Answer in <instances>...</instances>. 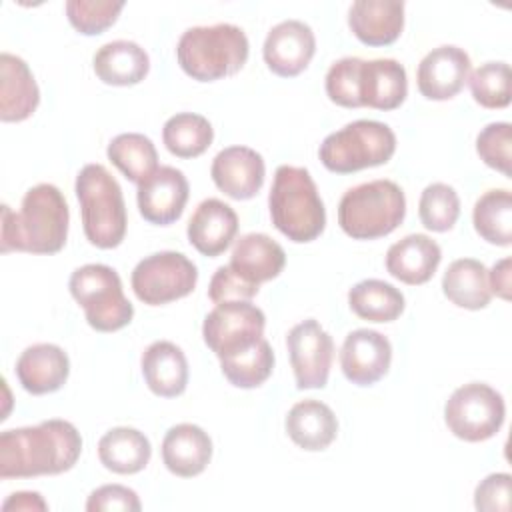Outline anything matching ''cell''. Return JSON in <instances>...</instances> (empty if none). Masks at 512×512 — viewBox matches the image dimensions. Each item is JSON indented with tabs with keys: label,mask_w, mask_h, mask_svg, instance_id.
<instances>
[{
	"label": "cell",
	"mask_w": 512,
	"mask_h": 512,
	"mask_svg": "<svg viewBox=\"0 0 512 512\" xmlns=\"http://www.w3.org/2000/svg\"><path fill=\"white\" fill-rule=\"evenodd\" d=\"M16 378L34 396L60 390L70 374L68 354L50 342L28 346L16 360Z\"/></svg>",
	"instance_id": "19"
},
{
	"label": "cell",
	"mask_w": 512,
	"mask_h": 512,
	"mask_svg": "<svg viewBox=\"0 0 512 512\" xmlns=\"http://www.w3.org/2000/svg\"><path fill=\"white\" fill-rule=\"evenodd\" d=\"M474 230L478 236L496 246L512 244V194L506 188L484 192L472 212Z\"/></svg>",
	"instance_id": "33"
},
{
	"label": "cell",
	"mask_w": 512,
	"mask_h": 512,
	"mask_svg": "<svg viewBox=\"0 0 512 512\" xmlns=\"http://www.w3.org/2000/svg\"><path fill=\"white\" fill-rule=\"evenodd\" d=\"M442 260L440 246L426 234H408L386 252V270L392 278L420 286L426 284Z\"/></svg>",
	"instance_id": "25"
},
{
	"label": "cell",
	"mask_w": 512,
	"mask_h": 512,
	"mask_svg": "<svg viewBox=\"0 0 512 512\" xmlns=\"http://www.w3.org/2000/svg\"><path fill=\"white\" fill-rule=\"evenodd\" d=\"M392 362L390 340L370 328L352 330L340 348V368L348 382L372 386L386 376Z\"/></svg>",
	"instance_id": "14"
},
{
	"label": "cell",
	"mask_w": 512,
	"mask_h": 512,
	"mask_svg": "<svg viewBox=\"0 0 512 512\" xmlns=\"http://www.w3.org/2000/svg\"><path fill=\"white\" fill-rule=\"evenodd\" d=\"M212 182L234 200L254 198L266 176L264 158L248 146H228L220 150L210 166Z\"/></svg>",
	"instance_id": "17"
},
{
	"label": "cell",
	"mask_w": 512,
	"mask_h": 512,
	"mask_svg": "<svg viewBox=\"0 0 512 512\" xmlns=\"http://www.w3.org/2000/svg\"><path fill=\"white\" fill-rule=\"evenodd\" d=\"M362 58L346 56L336 60L326 72V94L328 98L342 108H360L358 100V74Z\"/></svg>",
	"instance_id": "40"
},
{
	"label": "cell",
	"mask_w": 512,
	"mask_h": 512,
	"mask_svg": "<svg viewBox=\"0 0 512 512\" xmlns=\"http://www.w3.org/2000/svg\"><path fill=\"white\" fill-rule=\"evenodd\" d=\"M68 288L96 332H116L132 322L134 306L124 296L118 272L106 264H84L70 274Z\"/></svg>",
	"instance_id": "8"
},
{
	"label": "cell",
	"mask_w": 512,
	"mask_h": 512,
	"mask_svg": "<svg viewBox=\"0 0 512 512\" xmlns=\"http://www.w3.org/2000/svg\"><path fill=\"white\" fill-rule=\"evenodd\" d=\"M408 94V78L404 66L394 58L362 60L358 74L360 106L374 110H396Z\"/></svg>",
	"instance_id": "20"
},
{
	"label": "cell",
	"mask_w": 512,
	"mask_h": 512,
	"mask_svg": "<svg viewBox=\"0 0 512 512\" xmlns=\"http://www.w3.org/2000/svg\"><path fill=\"white\" fill-rule=\"evenodd\" d=\"M406 216V196L392 180H370L344 192L338 224L354 240H376L394 232Z\"/></svg>",
	"instance_id": "6"
},
{
	"label": "cell",
	"mask_w": 512,
	"mask_h": 512,
	"mask_svg": "<svg viewBox=\"0 0 512 512\" xmlns=\"http://www.w3.org/2000/svg\"><path fill=\"white\" fill-rule=\"evenodd\" d=\"M40 104V90L28 64L10 52L0 54V120L22 122Z\"/></svg>",
	"instance_id": "23"
},
{
	"label": "cell",
	"mask_w": 512,
	"mask_h": 512,
	"mask_svg": "<svg viewBox=\"0 0 512 512\" xmlns=\"http://www.w3.org/2000/svg\"><path fill=\"white\" fill-rule=\"evenodd\" d=\"M132 290L148 306H162L188 296L198 282L196 264L182 252L164 250L142 258L132 270Z\"/></svg>",
	"instance_id": "10"
},
{
	"label": "cell",
	"mask_w": 512,
	"mask_h": 512,
	"mask_svg": "<svg viewBox=\"0 0 512 512\" xmlns=\"http://www.w3.org/2000/svg\"><path fill=\"white\" fill-rule=\"evenodd\" d=\"M92 66L94 74L108 86H134L146 78L150 58L132 40H112L96 50Z\"/></svg>",
	"instance_id": "28"
},
{
	"label": "cell",
	"mask_w": 512,
	"mask_h": 512,
	"mask_svg": "<svg viewBox=\"0 0 512 512\" xmlns=\"http://www.w3.org/2000/svg\"><path fill=\"white\" fill-rule=\"evenodd\" d=\"M260 286L248 284L242 278H238L228 264L220 266L208 284V298L214 304L230 302V300H252L258 294Z\"/></svg>",
	"instance_id": "43"
},
{
	"label": "cell",
	"mask_w": 512,
	"mask_h": 512,
	"mask_svg": "<svg viewBox=\"0 0 512 512\" xmlns=\"http://www.w3.org/2000/svg\"><path fill=\"white\" fill-rule=\"evenodd\" d=\"M394 152L396 136L388 124L378 120H354L322 140L318 158L330 172L352 174L386 164Z\"/></svg>",
	"instance_id": "7"
},
{
	"label": "cell",
	"mask_w": 512,
	"mask_h": 512,
	"mask_svg": "<svg viewBox=\"0 0 512 512\" xmlns=\"http://www.w3.org/2000/svg\"><path fill=\"white\" fill-rule=\"evenodd\" d=\"M274 368V352L266 338H262L256 346L236 356L220 360V370L224 378L236 388H258L264 384Z\"/></svg>",
	"instance_id": "35"
},
{
	"label": "cell",
	"mask_w": 512,
	"mask_h": 512,
	"mask_svg": "<svg viewBox=\"0 0 512 512\" xmlns=\"http://www.w3.org/2000/svg\"><path fill=\"white\" fill-rule=\"evenodd\" d=\"M8 510H18V512L48 510V504L38 492H14L2 502V512H8Z\"/></svg>",
	"instance_id": "45"
},
{
	"label": "cell",
	"mask_w": 512,
	"mask_h": 512,
	"mask_svg": "<svg viewBox=\"0 0 512 512\" xmlns=\"http://www.w3.org/2000/svg\"><path fill=\"white\" fill-rule=\"evenodd\" d=\"M418 214L424 228L432 232H448L460 216V198L456 190L444 182L428 184L420 194Z\"/></svg>",
	"instance_id": "36"
},
{
	"label": "cell",
	"mask_w": 512,
	"mask_h": 512,
	"mask_svg": "<svg viewBox=\"0 0 512 512\" xmlns=\"http://www.w3.org/2000/svg\"><path fill=\"white\" fill-rule=\"evenodd\" d=\"M350 310L368 322H392L404 312V294L390 282L368 278L348 292Z\"/></svg>",
	"instance_id": "31"
},
{
	"label": "cell",
	"mask_w": 512,
	"mask_h": 512,
	"mask_svg": "<svg viewBox=\"0 0 512 512\" xmlns=\"http://www.w3.org/2000/svg\"><path fill=\"white\" fill-rule=\"evenodd\" d=\"M472 98L490 110L510 104V66L506 62H486L470 74Z\"/></svg>",
	"instance_id": "37"
},
{
	"label": "cell",
	"mask_w": 512,
	"mask_h": 512,
	"mask_svg": "<svg viewBox=\"0 0 512 512\" xmlns=\"http://www.w3.org/2000/svg\"><path fill=\"white\" fill-rule=\"evenodd\" d=\"M266 316L250 300L220 302L206 314L202 338L218 360L250 350L264 338Z\"/></svg>",
	"instance_id": "11"
},
{
	"label": "cell",
	"mask_w": 512,
	"mask_h": 512,
	"mask_svg": "<svg viewBox=\"0 0 512 512\" xmlns=\"http://www.w3.org/2000/svg\"><path fill=\"white\" fill-rule=\"evenodd\" d=\"M286 346L296 388H324L334 360V340L318 320L308 318L292 326L286 336Z\"/></svg>",
	"instance_id": "12"
},
{
	"label": "cell",
	"mask_w": 512,
	"mask_h": 512,
	"mask_svg": "<svg viewBox=\"0 0 512 512\" xmlns=\"http://www.w3.org/2000/svg\"><path fill=\"white\" fill-rule=\"evenodd\" d=\"M70 212L64 194L48 182L32 186L14 212L2 204L0 252L56 254L68 238Z\"/></svg>",
	"instance_id": "2"
},
{
	"label": "cell",
	"mask_w": 512,
	"mask_h": 512,
	"mask_svg": "<svg viewBox=\"0 0 512 512\" xmlns=\"http://www.w3.org/2000/svg\"><path fill=\"white\" fill-rule=\"evenodd\" d=\"M316 52L312 28L302 20H284L276 24L264 40L262 56L266 66L282 78L298 76L308 68Z\"/></svg>",
	"instance_id": "15"
},
{
	"label": "cell",
	"mask_w": 512,
	"mask_h": 512,
	"mask_svg": "<svg viewBox=\"0 0 512 512\" xmlns=\"http://www.w3.org/2000/svg\"><path fill=\"white\" fill-rule=\"evenodd\" d=\"M124 2L112 0H68L66 16L74 30L84 36L102 34L120 16Z\"/></svg>",
	"instance_id": "38"
},
{
	"label": "cell",
	"mask_w": 512,
	"mask_h": 512,
	"mask_svg": "<svg viewBox=\"0 0 512 512\" xmlns=\"http://www.w3.org/2000/svg\"><path fill=\"white\" fill-rule=\"evenodd\" d=\"M510 482L508 472L488 474L474 490V506L480 512H508L510 510Z\"/></svg>",
	"instance_id": "41"
},
{
	"label": "cell",
	"mask_w": 512,
	"mask_h": 512,
	"mask_svg": "<svg viewBox=\"0 0 512 512\" xmlns=\"http://www.w3.org/2000/svg\"><path fill=\"white\" fill-rule=\"evenodd\" d=\"M504 418L502 394L484 382H468L456 388L444 406L448 430L464 442H484L496 436Z\"/></svg>",
	"instance_id": "9"
},
{
	"label": "cell",
	"mask_w": 512,
	"mask_h": 512,
	"mask_svg": "<svg viewBox=\"0 0 512 512\" xmlns=\"http://www.w3.org/2000/svg\"><path fill=\"white\" fill-rule=\"evenodd\" d=\"M286 264L284 248L268 234L250 232L236 240L228 268L248 284L260 286L276 278Z\"/></svg>",
	"instance_id": "22"
},
{
	"label": "cell",
	"mask_w": 512,
	"mask_h": 512,
	"mask_svg": "<svg viewBox=\"0 0 512 512\" xmlns=\"http://www.w3.org/2000/svg\"><path fill=\"white\" fill-rule=\"evenodd\" d=\"M470 74V56L464 48L444 44L432 48L418 64L416 84L428 100H450L466 84Z\"/></svg>",
	"instance_id": "16"
},
{
	"label": "cell",
	"mask_w": 512,
	"mask_h": 512,
	"mask_svg": "<svg viewBox=\"0 0 512 512\" xmlns=\"http://www.w3.org/2000/svg\"><path fill=\"white\" fill-rule=\"evenodd\" d=\"M74 190L88 242L102 250L120 246L126 236L128 216L116 178L102 164H86L76 176Z\"/></svg>",
	"instance_id": "5"
},
{
	"label": "cell",
	"mask_w": 512,
	"mask_h": 512,
	"mask_svg": "<svg viewBox=\"0 0 512 512\" xmlns=\"http://www.w3.org/2000/svg\"><path fill=\"white\" fill-rule=\"evenodd\" d=\"M82 436L68 420L52 418L36 426L0 434V478H34L68 472L80 458Z\"/></svg>",
	"instance_id": "1"
},
{
	"label": "cell",
	"mask_w": 512,
	"mask_h": 512,
	"mask_svg": "<svg viewBox=\"0 0 512 512\" xmlns=\"http://www.w3.org/2000/svg\"><path fill=\"white\" fill-rule=\"evenodd\" d=\"M190 244L204 256H220L238 234V214L218 198L202 200L188 220Z\"/></svg>",
	"instance_id": "18"
},
{
	"label": "cell",
	"mask_w": 512,
	"mask_h": 512,
	"mask_svg": "<svg viewBox=\"0 0 512 512\" xmlns=\"http://www.w3.org/2000/svg\"><path fill=\"white\" fill-rule=\"evenodd\" d=\"M108 160L134 184L146 180L158 168L154 142L140 132H124L110 140Z\"/></svg>",
	"instance_id": "32"
},
{
	"label": "cell",
	"mask_w": 512,
	"mask_h": 512,
	"mask_svg": "<svg viewBox=\"0 0 512 512\" xmlns=\"http://www.w3.org/2000/svg\"><path fill=\"white\" fill-rule=\"evenodd\" d=\"M152 444L144 432L130 426H116L98 440V458L114 474H136L146 468Z\"/></svg>",
	"instance_id": "29"
},
{
	"label": "cell",
	"mask_w": 512,
	"mask_h": 512,
	"mask_svg": "<svg viewBox=\"0 0 512 512\" xmlns=\"http://www.w3.org/2000/svg\"><path fill=\"white\" fill-rule=\"evenodd\" d=\"M268 208L276 230L292 242H312L326 226L324 202L310 172L302 166L282 164L276 168Z\"/></svg>",
	"instance_id": "3"
},
{
	"label": "cell",
	"mask_w": 512,
	"mask_h": 512,
	"mask_svg": "<svg viewBox=\"0 0 512 512\" xmlns=\"http://www.w3.org/2000/svg\"><path fill=\"white\" fill-rule=\"evenodd\" d=\"M214 140L212 124L194 112H180L166 120L162 142L176 158H196L204 154Z\"/></svg>",
	"instance_id": "34"
},
{
	"label": "cell",
	"mask_w": 512,
	"mask_h": 512,
	"mask_svg": "<svg viewBox=\"0 0 512 512\" xmlns=\"http://www.w3.org/2000/svg\"><path fill=\"white\" fill-rule=\"evenodd\" d=\"M190 186L182 170L174 166H158L146 180L138 184L140 216L156 226L176 222L188 202Z\"/></svg>",
	"instance_id": "13"
},
{
	"label": "cell",
	"mask_w": 512,
	"mask_h": 512,
	"mask_svg": "<svg viewBox=\"0 0 512 512\" xmlns=\"http://www.w3.org/2000/svg\"><path fill=\"white\" fill-rule=\"evenodd\" d=\"M146 386L162 398H176L188 386V360L180 346L168 340L152 342L140 358Z\"/></svg>",
	"instance_id": "26"
},
{
	"label": "cell",
	"mask_w": 512,
	"mask_h": 512,
	"mask_svg": "<svg viewBox=\"0 0 512 512\" xmlns=\"http://www.w3.org/2000/svg\"><path fill=\"white\" fill-rule=\"evenodd\" d=\"M510 258L498 260L492 270L488 272L490 292L500 296L502 300H510Z\"/></svg>",
	"instance_id": "44"
},
{
	"label": "cell",
	"mask_w": 512,
	"mask_h": 512,
	"mask_svg": "<svg viewBox=\"0 0 512 512\" xmlns=\"http://www.w3.org/2000/svg\"><path fill=\"white\" fill-rule=\"evenodd\" d=\"M352 34L366 46H388L404 28L402 0H356L348 10Z\"/></svg>",
	"instance_id": "21"
},
{
	"label": "cell",
	"mask_w": 512,
	"mask_h": 512,
	"mask_svg": "<svg viewBox=\"0 0 512 512\" xmlns=\"http://www.w3.org/2000/svg\"><path fill=\"white\" fill-rule=\"evenodd\" d=\"M284 426L290 440L308 452L326 450L338 434L336 414L328 404L314 398L296 402L288 410Z\"/></svg>",
	"instance_id": "27"
},
{
	"label": "cell",
	"mask_w": 512,
	"mask_h": 512,
	"mask_svg": "<svg viewBox=\"0 0 512 512\" xmlns=\"http://www.w3.org/2000/svg\"><path fill=\"white\" fill-rule=\"evenodd\" d=\"M250 44L236 24L220 22L182 32L176 58L184 74L198 82H214L236 74L248 60Z\"/></svg>",
	"instance_id": "4"
},
{
	"label": "cell",
	"mask_w": 512,
	"mask_h": 512,
	"mask_svg": "<svg viewBox=\"0 0 512 512\" xmlns=\"http://www.w3.org/2000/svg\"><path fill=\"white\" fill-rule=\"evenodd\" d=\"M212 458V440L200 426L182 422L172 426L162 440V462L180 478H192L206 470Z\"/></svg>",
	"instance_id": "24"
},
{
	"label": "cell",
	"mask_w": 512,
	"mask_h": 512,
	"mask_svg": "<svg viewBox=\"0 0 512 512\" xmlns=\"http://www.w3.org/2000/svg\"><path fill=\"white\" fill-rule=\"evenodd\" d=\"M442 292L458 308H486L492 298L486 266L474 258L454 260L442 276Z\"/></svg>",
	"instance_id": "30"
},
{
	"label": "cell",
	"mask_w": 512,
	"mask_h": 512,
	"mask_svg": "<svg viewBox=\"0 0 512 512\" xmlns=\"http://www.w3.org/2000/svg\"><path fill=\"white\" fill-rule=\"evenodd\" d=\"M512 126L508 122H490L480 130L476 136V152L480 160L510 176V162H512Z\"/></svg>",
	"instance_id": "39"
},
{
	"label": "cell",
	"mask_w": 512,
	"mask_h": 512,
	"mask_svg": "<svg viewBox=\"0 0 512 512\" xmlns=\"http://www.w3.org/2000/svg\"><path fill=\"white\" fill-rule=\"evenodd\" d=\"M142 508L138 494L122 484H104L96 490L90 492L86 500V510L88 512H138Z\"/></svg>",
	"instance_id": "42"
}]
</instances>
